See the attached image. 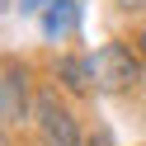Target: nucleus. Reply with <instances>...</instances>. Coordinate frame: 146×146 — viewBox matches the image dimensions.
Segmentation results:
<instances>
[{"mask_svg":"<svg viewBox=\"0 0 146 146\" xmlns=\"http://www.w3.org/2000/svg\"><path fill=\"white\" fill-rule=\"evenodd\" d=\"M94 57V85L104 90V94H132V90H141L146 80V66H141V52H132L127 42H104V47L90 52Z\"/></svg>","mask_w":146,"mask_h":146,"instance_id":"obj_1","label":"nucleus"},{"mask_svg":"<svg viewBox=\"0 0 146 146\" xmlns=\"http://www.w3.org/2000/svg\"><path fill=\"white\" fill-rule=\"evenodd\" d=\"M33 132L42 146H85V132H80L76 113L66 108V99L57 90H42L33 99Z\"/></svg>","mask_w":146,"mask_h":146,"instance_id":"obj_2","label":"nucleus"},{"mask_svg":"<svg viewBox=\"0 0 146 146\" xmlns=\"http://www.w3.org/2000/svg\"><path fill=\"white\" fill-rule=\"evenodd\" d=\"M33 118V104H29V71L24 66H5V76H0V123H5V132H14L19 123H29Z\"/></svg>","mask_w":146,"mask_h":146,"instance_id":"obj_3","label":"nucleus"},{"mask_svg":"<svg viewBox=\"0 0 146 146\" xmlns=\"http://www.w3.org/2000/svg\"><path fill=\"white\" fill-rule=\"evenodd\" d=\"M38 29H42L47 42L76 38V33H80V5H76V0H47L42 14H38Z\"/></svg>","mask_w":146,"mask_h":146,"instance_id":"obj_4","label":"nucleus"},{"mask_svg":"<svg viewBox=\"0 0 146 146\" xmlns=\"http://www.w3.org/2000/svg\"><path fill=\"white\" fill-rule=\"evenodd\" d=\"M52 76H57L61 90H71V94H94V57L90 52H66V57H57V66H52Z\"/></svg>","mask_w":146,"mask_h":146,"instance_id":"obj_5","label":"nucleus"},{"mask_svg":"<svg viewBox=\"0 0 146 146\" xmlns=\"http://www.w3.org/2000/svg\"><path fill=\"white\" fill-rule=\"evenodd\" d=\"M137 52L146 57V19H141V29H137Z\"/></svg>","mask_w":146,"mask_h":146,"instance_id":"obj_6","label":"nucleus"},{"mask_svg":"<svg viewBox=\"0 0 146 146\" xmlns=\"http://www.w3.org/2000/svg\"><path fill=\"white\" fill-rule=\"evenodd\" d=\"M94 146H108V141H104V137H99V141H94Z\"/></svg>","mask_w":146,"mask_h":146,"instance_id":"obj_7","label":"nucleus"}]
</instances>
